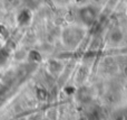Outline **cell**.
<instances>
[{
	"mask_svg": "<svg viewBox=\"0 0 127 120\" xmlns=\"http://www.w3.org/2000/svg\"><path fill=\"white\" fill-rule=\"evenodd\" d=\"M29 18L28 16V12H27L26 10H22L21 12L19 13V16H18V22H19L20 25H24L25 22L27 21V19Z\"/></svg>",
	"mask_w": 127,
	"mask_h": 120,
	"instance_id": "1",
	"label": "cell"
}]
</instances>
